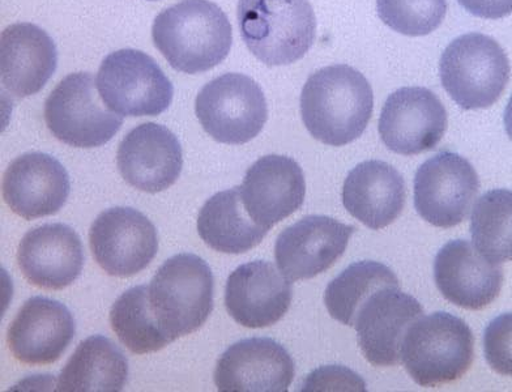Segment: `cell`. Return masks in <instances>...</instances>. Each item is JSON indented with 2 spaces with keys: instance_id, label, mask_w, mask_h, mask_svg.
<instances>
[{
  "instance_id": "cell-1",
  "label": "cell",
  "mask_w": 512,
  "mask_h": 392,
  "mask_svg": "<svg viewBox=\"0 0 512 392\" xmlns=\"http://www.w3.org/2000/svg\"><path fill=\"white\" fill-rule=\"evenodd\" d=\"M373 109V88L351 66L320 68L302 89V121L311 136L327 146L343 147L360 138Z\"/></svg>"
},
{
  "instance_id": "cell-2",
  "label": "cell",
  "mask_w": 512,
  "mask_h": 392,
  "mask_svg": "<svg viewBox=\"0 0 512 392\" xmlns=\"http://www.w3.org/2000/svg\"><path fill=\"white\" fill-rule=\"evenodd\" d=\"M152 38L174 70L195 75L225 61L232 49L233 31L217 4L182 0L157 15Z\"/></svg>"
},
{
  "instance_id": "cell-3",
  "label": "cell",
  "mask_w": 512,
  "mask_h": 392,
  "mask_svg": "<svg viewBox=\"0 0 512 392\" xmlns=\"http://www.w3.org/2000/svg\"><path fill=\"white\" fill-rule=\"evenodd\" d=\"M237 17L247 49L271 67L300 61L317 36L309 0H240Z\"/></svg>"
},
{
  "instance_id": "cell-4",
  "label": "cell",
  "mask_w": 512,
  "mask_h": 392,
  "mask_svg": "<svg viewBox=\"0 0 512 392\" xmlns=\"http://www.w3.org/2000/svg\"><path fill=\"white\" fill-rule=\"evenodd\" d=\"M475 360L471 328L450 313L422 315L408 328L401 344L400 362L422 387L458 381Z\"/></svg>"
},
{
  "instance_id": "cell-5",
  "label": "cell",
  "mask_w": 512,
  "mask_h": 392,
  "mask_svg": "<svg viewBox=\"0 0 512 392\" xmlns=\"http://www.w3.org/2000/svg\"><path fill=\"white\" fill-rule=\"evenodd\" d=\"M213 292L215 279L207 262L195 254H178L162 264L148 285L149 308L173 343L207 322Z\"/></svg>"
},
{
  "instance_id": "cell-6",
  "label": "cell",
  "mask_w": 512,
  "mask_h": 392,
  "mask_svg": "<svg viewBox=\"0 0 512 392\" xmlns=\"http://www.w3.org/2000/svg\"><path fill=\"white\" fill-rule=\"evenodd\" d=\"M443 88L465 110L490 108L505 92L510 63L494 38L463 34L443 51L439 62Z\"/></svg>"
},
{
  "instance_id": "cell-7",
  "label": "cell",
  "mask_w": 512,
  "mask_h": 392,
  "mask_svg": "<svg viewBox=\"0 0 512 392\" xmlns=\"http://www.w3.org/2000/svg\"><path fill=\"white\" fill-rule=\"evenodd\" d=\"M96 88L91 74L75 72L67 75L46 98V125L67 146L102 147L121 129L122 115L105 105Z\"/></svg>"
},
{
  "instance_id": "cell-8",
  "label": "cell",
  "mask_w": 512,
  "mask_h": 392,
  "mask_svg": "<svg viewBox=\"0 0 512 392\" xmlns=\"http://www.w3.org/2000/svg\"><path fill=\"white\" fill-rule=\"evenodd\" d=\"M96 85L105 105L123 117H156L173 101L172 82L155 59L140 50L109 54L98 70Z\"/></svg>"
},
{
  "instance_id": "cell-9",
  "label": "cell",
  "mask_w": 512,
  "mask_h": 392,
  "mask_svg": "<svg viewBox=\"0 0 512 392\" xmlns=\"http://www.w3.org/2000/svg\"><path fill=\"white\" fill-rule=\"evenodd\" d=\"M195 113L209 136L230 146L256 138L268 118L267 100L259 84L250 76L233 72L200 89Z\"/></svg>"
},
{
  "instance_id": "cell-10",
  "label": "cell",
  "mask_w": 512,
  "mask_h": 392,
  "mask_svg": "<svg viewBox=\"0 0 512 392\" xmlns=\"http://www.w3.org/2000/svg\"><path fill=\"white\" fill-rule=\"evenodd\" d=\"M479 190V176L465 157L439 152L417 170L415 207L434 227L454 228L467 219Z\"/></svg>"
},
{
  "instance_id": "cell-11",
  "label": "cell",
  "mask_w": 512,
  "mask_h": 392,
  "mask_svg": "<svg viewBox=\"0 0 512 392\" xmlns=\"http://www.w3.org/2000/svg\"><path fill=\"white\" fill-rule=\"evenodd\" d=\"M89 245L106 274L130 278L155 259L159 237L155 225L142 212L114 207L102 212L92 224Z\"/></svg>"
},
{
  "instance_id": "cell-12",
  "label": "cell",
  "mask_w": 512,
  "mask_h": 392,
  "mask_svg": "<svg viewBox=\"0 0 512 392\" xmlns=\"http://www.w3.org/2000/svg\"><path fill=\"white\" fill-rule=\"evenodd\" d=\"M445 105L428 88L405 87L388 96L379 135L390 151L415 156L432 151L446 134Z\"/></svg>"
},
{
  "instance_id": "cell-13",
  "label": "cell",
  "mask_w": 512,
  "mask_h": 392,
  "mask_svg": "<svg viewBox=\"0 0 512 392\" xmlns=\"http://www.w3.org/2000/svg\"><path fill=\"white\" fill-rule=\"evenodd\" d=\"M354 230L332 217H304L277 237V267L289 281L313 279L343 257Z\"/></svg>"
},
{
  "instance_id": "cell-14",
  "label": "cell",
  "mask_w": 512,
  "mask_h": 392,
  "mask_svg": "<svg viewBox=\"0 0 512 392\" xmlns=\"http://www.w3.org/2000/svg\"><path fill=\"white\" fill-rule=\"evenodd\" d=\"M424 315L415 297L399 287L381 289L366 300L353 327L365 359L374 366L400 364L401 344L408 328Z\"/></svg>"
},
{
  "instance_id": "cell-15",
  "label": "cell",
  "mask_w": 512,
  "mask_h": 392,
  "mask_svg": "<svg viewBox=\"0 0 512 392\" xmlns=\"http://www.w3.org/2000/svg\"><path fill=\"white\" fill-rule=\"evenodd\" d=\"M117 164L128 185L144 193H161L181 176V143L165 126L143 123L128 132L119 144Z\"/></svg>"
},
{
  "instance_id": "cell-16",
  "label": "cell",
  "mask_w": 512,
  "mask_h": 392,
  "mask_svg": "<svg viewBox=\"0 0 512 392\" xmlns=\"http://www.w3.org/2000/svg\"><path fill=\"white\" fill-rule=\"evenodd\" d=\"M294 374V361L283 345L270 338H250L220 357L215 383L221 392H285Z\"/></svg>"
},
{
  "instance_id": "cell-17",
  "label": "cell",
  "mask_w": 512,
  "mask_h": 392,
  "mask_svg": "<svg viewBox=\"0 0 512 392\" xmlns=\"http://www.w3.org/2000/svg\"><path fill=\"white\" fill-rule=\"evenodd\" d=\"M240 189L251 219L271 230L300 210L305 202L306 181L292 157L268 155L251 165Z\"/></svg>"
},
{
  "instance_id": "cell-18",
  "label": "cell",
  "mask_w": 512,
  "mask_h": 392,
  "mask_svg": "<svg viewBox=\"0 0 512 392\" xmlns=\"http://www.w3.org/2000/svg\"><path fill=\"white\" fill-rule=\"evenodd\" d=\"M292 284L270 262L242 264L229 276L225 306L230 317L243 327L276 325L292 304Z\"/></svg>"
},
{
  "instance_id": "cell-19",
  "label": "cell",
  "mask_w": 512,
  "mask_h": 392,
  "mask_svg": "<svg viewBox=\"0 0 512 392\" xmlns=\"http://www.w3.org/2000/svg\"><path fill=\"white\" fill-rule=\"evenodd\" d=\"M75 321L61 302L37 296L25 302L7 332L12 355L27 365L61 359L75 338Z\"/></svg>"
},
{
  "instance_id": "cell-20",
  "label": "cell",
  "mask_w": 512,
  "mask_h": 392,
  "mask_svg": "<svg viewBox=\"0 0 512 392\" xmlns=\"http://www.w3.org/2000/svg\"><path fill=\"white\" fill-rule=\"evenodd\" d=\"M70 195L67 170L53 156L33 152L17 157L3 178L4 202L25 220L62 210Z\"/></svg>"
},
{
  "instance_id": "cell-21",
  "label": "cell",
  "mask_w": 512,
  "mask_h": 392,
  "mask_svg": "<svg viewBox=\"0 0 512 392\" xmlns=\"http://www.w3.org/2000/svg\"><path fill=\"white\" fill-rule=\"evenodd\" d=\"M17 262L29 283L61 291L83 271V244L78 233L66 224L41 225L29 230L21 240Z\"/></svg>"
},
{
  "instance_id": "cell-22",
  "label": "cell",
  "mask_w": 512,
  "mask_h": 392,
  "mask_svg": "<svg viewBox=\"0 0 512 392\" xmlns=\"http://www.w3.org/2000/svg\"><path fill=\"white\" fill-rule=\"evenodd\" d=\"M434 280L447 301L459 308L481 310L501 292L503 270L482 257L471 242L456 240L435 257Z\"/></svg>"
},
{
  "instance_id": "cell-23",
  "label": "cell",
  "mask_w": 512,
  "mask_h": 392,
  "mask_svg": "<svg viewBox=\"0 0 512 392\" xmlns=\"http://www.w3.org/2000/svg\"><path fill=\"white\" fill-rule=\"evenodd\" d=\"M58 66L57 46L48 33L31 23L10 25L0 38V76L16 97L36 95Z\"/></svg>"
},
{
  "instance_id": "cell-24",
  "label": "cell",
  "mask_w": 512,
  "mask_h": 392,
  "mask_svg": "<svg viewBox=\"0 0 512 392\" xmlns=\"http://www.w3.org/2000/svg\"><path fill=\"white\" fill-rule=\"evenodd\" d=\"M407 187L403 176L384 161L370 160L348 174L343 204L366 227L379 230L394 223L403 212Z\"/></svg>"
},
{
  "instance_id": "cell-25",
  "label": "cell",
  "mask_w": 512,
  "mask_h": 392,
  "mask_svg": "<svg viewBox=\"0 0 512 392\" xmlns=\"http://www.w3.org/2000/svg\"><path fill=\"white\" fill-rule=\"evenodd\" d=\"M128 362L121 349L102 335L83 340L59 374V392H119L125 389Z\"/></svg>"
},
{
  "instance_id": "cell-26",
  "label": "cell",
  "mask_w": 512,
  "mask_h": 392,
  "mask_svg": "<svg viewBox=\"0 0 512 392\" xmlns=\"http://www.w3.org/2000/svg\"><path fill=\"white\" fill-rule=\"evenodd\" d=\"M268 232L270 230L260 227L247 213L240 187L213 195L199 212L200 238L220 253H247L258 246Z\"/></svg>"
},
{
  "instance_id": "cell-27",
  "label": "cell",
  "mask_w": 512,
  "mask_h": 392,
  "mask_svg": "<svg viewBox=\"0 0 512 392\" xmlns=\"http://www.w3.org/2000/svg\"><path fill=\"white\" fill-rule=\"evenodd\" d=\"M387 287H399V280L390 268L374 261L356 262L327 285L324 304L337 322L353 327L366 300Z\"/></svg>"
},
{
  "instance_id": "cell-28",
  "label": "cell",
  "mask_w": 512,
  "mask_h": 392,
  "mask_svg": "<svg viewBox=\"0 0 512 392\" xmlns=\"http://www.w3.org/2000/svg\"><path fill=\"white\" fill-rule=\"evenodd\" d=\"M110 325L135 355L159 352L172 343L149 308L148 285H138L118 297L110 311Z\"/></svg>"
},
{
  "instance_id": "cell-29",
  "label": "cell",
  "mask_w": 512,
  "mask_h": 392,
  "mask_svg": "<svg viewBox=\"0 0 512 392\" xmlns=\"http://www.w3.org/2000/svg\"><path fill=\"white\" fill-rule=\"evenodd\" d=\"M512 193L496 189L481 196L471 217L473 247L493 263L512 258Z\"/></svg>"
},
{
  "instance_id": "cell-30",
  "label": "cell",
  "mask_w": 512,
  "mask_h": 392,
  "mask_svg": "<svg viewBox=\"0 0 512 392\" xmlns=\"http://www.w3.org/2000/svg\"><path fill=\"white\" fill-rule=\"evenodd\" d=\"M379 17L392 31L421 37L441 27L447 0H377Z\"/></svg>"
},
{
  "instance_id": "cell-31",
  "label": "cell",
  "mask_w": 512,
  "mask_h": 392,
  "mask_svg": "<svg viewBox=\"0 0 512 392\" xmlns=\"http://www.w3.org/2000/svg\"><path fill=\"white\" fill-rule=\"evenodd\" d=\"M511 314L494 319L484 336L485 357L489 365L502 376H511Z\"/></svg>"
},
{
  "instance_id": "cell-32",
  "label": "cell",
  "mask_w": 512,
  "mask_h": 392,
  "mask_svg": "<svg viewBox=\"0 0 512 392\" xmlns=\"http://www.w3.org/2000/svg\"><path fill=\"white\" fill-rule=\"evenodd\" d=\"M301 391H356L365 392L364 379L345 366H322L309 374Z\"/></svg>"
},
{
  "instance_id": "cell-33",
  "label": "cell",
  "mask_w": 512,
  "mask_h": 392,
  "mask_svg": "<svg viewBox=\"0 0 512 392\" xmlns=\"http://www.w3.org/2000/svg\"><path fill=\"white\" fill-rule=\"evenodd\" d=\"M458 2L469 14L481 19H502L512 11V0H458Z\"/></svg>"
}]
</instances>
